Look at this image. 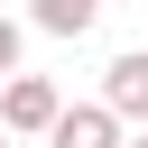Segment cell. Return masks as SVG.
Returning <instances> with one entry per match:
<instances>
[{"label": "cell", "instance_id": "cell-1", "mask_svg": "<svg viewBox=\"0 0 148 148\" xmlns=\"http://www.w3.org/2000/svg\"><path fill=\"white\" fill-rule=\"evenodd\" d=\"M56 120H65V92L46 74H9L0 83V130L9 139H56Z\"/></svg>", "mask_w": 148, "mask_h": 148}, {"label": "cell", "instance_id": "cell-2", "mask_svg": "<svg viewBox=\"0 0 148 148\" xmlns=\"http://www.w3.org/2000/svg\"><path fill=\"white\" fill-rule=\"evenodd\" d=\"M46 148H130V120L111 111V102H74L65 120H56V139Z\"/></svg>", "mask_w": 148, "mask_h": 148}, {"label": "cell", "instance_id": "cell-3", "mask_svg": "<svg viewBox=\"0 0 148 148\" xmlns=\"http://www.w3.org/2000/svg\"><path fill=\"white\" fill-rule=\"evenodd\" d=\"M102 102H111L130 130H148V46H130V56L102 65Z\"/></svg>", "mask_w": 148, "mask_h": 148}, {"label": "cell", "instance_id": "cell-4", "mask_svg": "<svg viewBox=\"0 0 148 148\" xmlns=\"http://www.w3.org/2000/svg\"><path fill=\"white\" fill-rule=\"evenodd\" d=\"M28 18H37L46 37H92V18H102V0H28Z\"/></svg>", "mask_w": 148, "mask_h": 148}, {"label": "cell", "instance_id": "cell-5", "mask_svg": "<svg viewBox=\"0 0 148 148\" xmlns=\"http://www.w3.org/2000/svg\"><path fill=\"white\" fill-rule=\"evenodd\" d=\"M18 46H28V28H18V18H9V9H0V83H9V74H18Z\"/></svg>", "mask_w": 148, "mask_h": 148}, {"label": "cell", "instance_id": "cell-6", "mask_svg": "<svg viewBox=\"0 0 148 148\" xmlns=\"http://www.w3.org/2000/svg\"><path fill=\"white\" fill-rule=\"evenodd\" d=\"M130 148H148V130H130Z\"/></svg>", "mask_w": 148, "mask_h": 148}, {"label": "cell", "instance_id": "cell-7", "mask_svg": "<svg viewBox=\"0 0 148 148\" xmlns=\"http://www.w3.org/2000/svg\"><path fill=\"white\" fill-rule=\"evenodd\" d=\"M0 148H9V130H0Z\"/></svg>", "mask_w": 148, "mask_h": 148}]
</instances>
